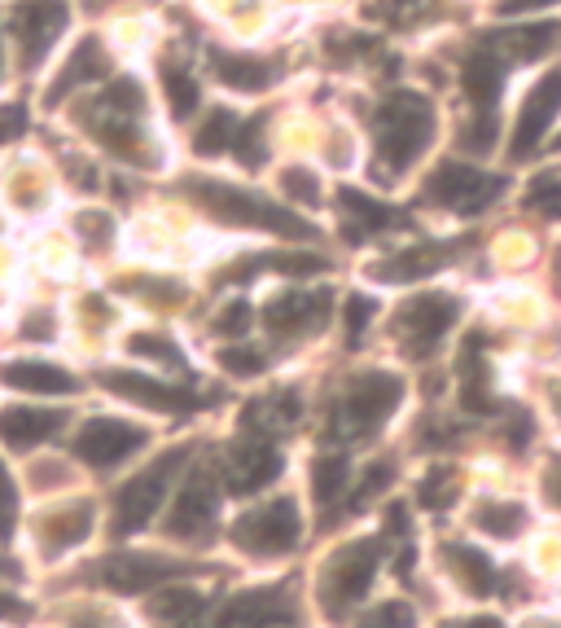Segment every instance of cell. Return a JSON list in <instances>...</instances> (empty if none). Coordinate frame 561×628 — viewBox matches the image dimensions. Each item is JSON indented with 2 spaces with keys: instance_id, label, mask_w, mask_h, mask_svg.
Segmentation results:
<instances>
[{
  "instance_id": "1",
  "label": "cell",
  "mask_w": 561,
  "mask_h": 628,
  "mask_svg": "<svg viewBox=\"0 0 561 628\" xmlns=\"http://www.w3.org/2000/svg\"><path fill=\"white\" fill-rule=\"evenodd\" d=\"M438 141V111L417 88H395L373 111V180H404L412 176Z\"/></svg>"
},
{
  "instance_id": "2",
  "label": "cell",
  "mask_w": 561,
  "mask_h": 628,
  "mask_svg": "<svg viewBox=\"0 0 561 628\" xmlns=\"http://www.w3.org/2000/svg\"><path fill=\"white\" fill-rule=\"evenodd\" d=\"M189 198L202 206V212L229 229H246V234H272L281 242H311L320 229L307 225L294 206L264 198L251 185L238 180H219V176H202L189 185Z\"/></svg>"
},
{
  "instance_id": "3",
  "label": "cell",
  "mask_w": 561,
  "mask_h": 628,
  "mask_svg": "<svg viewBox=\"0 0 561 628\" xmlns=\"http://www.w3.org/2000/svg\"><path fill=\"white\" fill-rule=\"evenodd\" d=\"M561 124V66L544 62L518 92L513 115H509V133H505V154L509 163H526L539 150H548V137Z\"/></svg>"
},
{
  "instance_id": "4",
  "label": "cell",
  "mask_w": 561,
  "mask_h": 628,
  "mask_svg": "<svg viewBox=\"0 0 561 628\" xmlns=\"http://www.w3.org/2000/svg\"><path fill=\"white\" fill-rule=\"evenodd\" d=\"M505 193V176L479 167L474 159H447L434 163L421 180V198L438 212H452V216H483L492 202H500Z\"/></svg>"
},
{
  "instance_id": "5",
  "label": "cell",
  "mask_w": 561,
  "mask_h": 628,
  "mask_svg": "<svg viewBox=\"0 0 561 628\" xmlns=\"http://www.w3.org/2000/svg\"><path fill=\"white\" fill-rule=\"evenodd\" d=\"M404 400V378L391 369H365L343 387V400L333 409V431L347 440L373 436Z\"/></svg>"
},
{
  "instance_id": "6",
  "label": "cell",
  "mask_w": 561,
  "mask_h": 628,
  "mask_svg": "<svg viewBox=\"0 0 561 628\" xmlns=\"http://www.w3.org/2000/svg\"><path fill=\"white\" fill-rule=\"evenodd\" d=\"M184 457H189V449H171V453H163L158 462H150L141 475H132L119 488V497H115V532L119 537L141 532L145 523L158 514V505L167 501L176 475L184 470Z\"/></svg>"
},
{
  "instance_id": "7",
  "label": "cell",
  "mask_w": 561,
  "mask_h": 628,
  "mask_svg": "<svg viewBox=\"0 0 561 628\" xmlns=\"http://www.w3.org/2000/svg\"><path fill=\"white\" fill-rule=\"evenodd\" d=\"M298 537H303V514H298L294 497H268L233 523V545L246 554H259V558L290 554L298 545Z\"/></svg>"
},
{
  "instance_id": "8",
  "label": "cell",
  "mask_w": 561,
  "mask_h": 628,
  "mask_svg": "<svg viewBox=\"0 0 561 628\" xmlns=\"http://www.w3.org/2000/svg\"><path fill=\"white\" fill-rule=\"evenodd\" d=\"M66 23H71L66 0H18L10 10V36L18 45V62L36 71L53 53V45L66 36Z\"/></svg>"
},
{
  "instance_id": "9",
  "label": "cell",
  "mask_w": 561,
  "mask_h": 628,
  "mask_svg": "<svg viewBox=\"0 0 561 628\" xmlns=\"http://www.w3.org/2000/svg\"><path fill=\"white\" fill-rule=\"evenodd\" d=\"M145 444H150L145 427L124 423V417H92V423H84L79 436H75V457L97 466V470H110V466H119L124 457L141 453Z\"/></svg>"
},
{
  "instance_id": "10",
  "label": "cell",
  "mask_w": 561,
  "mask_h": 628,
  "mask_svg": "<svg viewBox=\"0 0 561 628\" xmlns=\"http://www.w3.org/2000/svg\"><path fill=\"white\" fill-rule=\"evenodd\" d=\"M373 576H378V545H373V541H352V545H343L339 554L329 558V567H324V606L339 615L343 606L360 602V598L369 593Z\"/></svg>"
},
{
  "instance_id": "11",
  "label": "cell",
  "mask_w": 561,
  "mask_h": 628,
  "mask_svg": "<svg viewBox=\"0 0 561 628\" xmlns=\"http://www.w3.org/2000/svg\"><path fill=\"white\" fill-rule=\"evenodd\" d=\"M206 66H211L215 84H224L233 97H264L281 79L277 62H268L255 49H224V45H215L206 53Z\"/></svg>"
},
{
  "instance_id": "12",
  "label": "cell",
  "mask_w": 561,
  "mask_h": 628,
  "mask_svg": "<svg viewBox=\"0 0 561 628\" xmlns=\"http://www.w3.org/2000/svg\"><path fill=\"white\" fill-rule=\"evenodd\" d=\"M329 307H333V294L324 286L320 290H281L268 303V330L281 335V339L320 335L324 322H329Z\"/></svg>"
},
{
  "instance_id": "13",
  "label": "cell",
  "mask_w": 561,
  "mask_h": 628,
  "mask_svg": "<svg viewBox=\"0 0 561 628\" xmlns=\"http://www.w3.org/2000/svg\"><path fill=\"white\" fill-rule=\"evenodd\" d=\"M215 514H219V483L211 470H193L184 479V488L176 492V505L167 514V532L180 541H193L211 528Z\"/></svg>"
},
{
  "instance_id": "14",
  "label": "cell",
  "mask_w": 561,
  "mask_h": 628,
  "mask_svg": "<svg viewBox=\"0 0 561 628\" xmlns=\"http://www.w3.org/2000/svg\"><path fill=\"white\" fill-rule=\"evenodd\" d=\"M457 317H461V303H457L452 294L421 290V294H412V299L399 307V330H404L417 348H430V343H438L443 335H452Z\"/></svg>"
},
{
  "instance_id": "15",
  "label": "cell",
  "mask_w": 561,
  "mask_h": 628,
  "mask_svg": "<svg viewBox=\"0 0 561 628\" xmlns=\"http://www.w3.org/2000/svg\"><path fill=\"white\" fill-rule=\"evenodd\" d=\"M101 382L115 395H124L132 404H145V409H158V413H180V409L197 404V395L189 387H171L163 378H145V374H132V369H105Z\"/></svg>"
},
{
  "instance_id": "16",
  "label": "cell",
  "mask_w": 561,
  "mask_h": 628,
  "mask_svg": "<svg viewBox=\"0 0 561 628\" xmlns=\"http://www.w3.org/2000/svg\"><path fill=\"white\" fill-rule=\"evenodd\" d=\"M281 470H285V457H281L264 436H251V440H242V444L233 449V457H229V475H224V483H229L233 492H242V497H251V492L268 488Z\"/></svg>"
},
{
  "instance_id": "17",
  "label": "cell",
  "mask_w": 561,
  "mask_h": 628,
  "mask_svg": "<svg viewBox=\"0 0 561 628\" xmlns=\"http://www.w3.org/2000/svg\"><path fill=\"white\" fill-rule=\"evenodd\" d=\"M101 576H105L110 589H119V593H145V589H158V585L176 580L180 563L154 558V554H124V558H110Z\"/></svg>"
},
{
  "instance_id": "18",
  "label": "cell",
  "mask_w": 561,
  "mask_h": 628,
  "mask_svg": "<svg viewBox=\"0 0 561 628\" xmlns=\"http://www.w3.org/2000/svg\"><path fill=\"white\" fill-rule=\"evenodd\" d=\"M290 624V602L277 589H259V593H242L219 611L215 628H281Z\"/></svg>"
},
{
  "instance_id": "19",
  "label": "cell",
  "mask_w": 561,
  "mask_h": 628,
  "mask_svg": "<svg viewBox=\"0 0 561 628\" xmlns=\"http://www.w3.org/2000/svg\"><path fill=\"white\" fill-rule=\"evenodd\" d=\"M110 75V53H105V45L97 40V36H88V40H79L75 49H71V58L62 62V71H58V79L49 84V106L53 101H62L66 92H75V88H84V84H97V79H105Z\"/></svg>"
},
{
  "instance_id": "20",
  "label": "cell",
  "mask_w": 561,
  "mask_h": 628,
  "mask_svg": "<svg viewBox=\"0 0 561 628\" xmlns=\"http://www.w3.org/2000/svg\"><path fill=\"white\" fill-rule=\"evenodd\" d=\"M0 382L14 391H31V395H75L79 391V378L49 361H5L0 365Z\"/></svg>"
},
{
  "instance_id": "21",
  "label": "cell",
  "mask_w": 561,
  "mask_h": 628,
  "mask_svg": "<svg viewBox=\"0 0 561 628\" xmlns=\"http://www.w3.org/2000/svg\"><path fill=\"white\" fill-rule=\"evenodd\" d=\"M58 427H62V417L49 413V409H27V404H18V409L0 413V440H5L10 449H31V444L58 436Z\"/></svg>"
},
{
  "instance_id": "22",
  "label": "cell",
  "mask_w": 561,
  "mask_h": 628,
  "mask_svg": "<svg viewBox=\"0 0 561 628\" xmlns=\"http://www.w3.org/2000/svg\"><path fill=\"white\" fill-rule=\"evenodd\" d=\"M443 264H447V251H443L438 242H425V247L417 242V247H404V251H395L391 260H382L378 277H382V281H395V286H408V281L434 277Z\"/></svg>"
},
{
  "instance_id": "23",
  "label": "cell",
  "mask_w": 561,
  "mask_h": 628,
  "mask_svg": "<svg viewBox=\"0 0 561 628\" xmlns=\"http://www.w3.org/2000/svg\"><path fill=\"white\" fill-rule=\"evenodd\" d=\"M88 532H92V501H71L44 518V550L66 554L79 541H88Z\"/></svg>"
},
{
  "instance_id": "24",
  "label": "cell",
  "mask_w": 561,
  "mask_h": 628,
  "mask_svg": "<svg viewBox=\"0 0 561 628\" xmlns=\"http://www.w3.org/2000/svg\"><path fill=\"white\" fill-rule=\"evenodd\" d=\"M277 189H281L285 206H294V212H316V206L324 202V180H320V167H311V163L277 167Z\"/></svg>"
},
{
  "instance_id": "25",
  "label": "cell",
  "mask_w": 561,
  "mask_h": 628,
  "mask_svg": "<svg viewBox=\"0 0 561 628\" xmlns=\"http://www.w3.org/2000/svg\"><path fill=\"white\" fill-rule=\"evenodd\" d=\"M158 84H163V97H167V111H171V120H193L197 111H202V88H197V79H193V71L189 66H180V62H167L163 71H158Z\"/></svg>"
},
{
  "instance_id": "26",
  "label": "cell",
  "mask_w": 561,
  "mask_h": 628,
  "mask_svg": "<svg viewBox=\"0 0 561 628\" xmlns=\"http://www.w3.org/2000/svg\"><path fill=\"white\" fill-rule=\"evenodd\" d=\"M238 124L242 115L233 106H211V115L202 120L197 137H193V154L202 159H219V154H229L233 150V137H238Z\"/></svg>"
},
{
  "instance_id": "27",
  "label": "cell",
  "mask_w": 561,
  "mask_h": 628,
  "mask_svg": "<svg viewBox=\"0 0 561 628\" xmlns=\"http://www.w3.org/2000/svg\"><path fill=\"white\" fill-rule=\"evenodd\" d=\"M352 483V457L347 453H320L311 457V497L320 505H333Z\"/></svg>"
},
{
  "instance_id": "28",
  "label": "cell",
  "mask_w": 561,
  "mask_h": 628,
  "mask_svg": "<svg viewBox=\"0 0 561 628\" xmlns=\"http://www.w3.org/2000/svg\"><path fill=\"white\" fill-rule=\"evenodd\" d=\"M246 172H259L268 159H272V137H268V115H242L238 124V137H233V150H229Z\"/></svg>"
},
{
  "instance_id": "29",
  "label": "cell",
  "mask_w": 561,
  "mask_h": 628,
  "mask_svg": "<svg viewBox=\"0 0 561 628\" xmlns=\"http://www.w3.org/2000/svg\"><path fill=\"white\" fill-rule=\"evenodd\" d=\"M447 558H452V576H457L474 598L492 593V585H496V567H492V558H487L483 550H474V545H457V550H447Z\"/></svg>"
},
{
  "instance_id": "30",
  "label": "cell",
  "mask_w": 561,
  "mask_h": 628,
  "mask_svg": "<svg viewBox=\"0 0 561 628\" xmlns=\"http://www.w3.org/2000/svg\"><path fill=\"white\" fill-rule=\"evenodd\" d=\"M526 528V505L522 501H483L479 510V532L496 537V541H513Z\"/></svg>"
},
{
  "instance_id": "31",
  "label": "cell",
  "mask_w": 561,
  "mask_h": 628,
  "mask_svg": "<svg viewBox=\"0 0 561 628\" xmlns=\"http://www.w3.org/2000/svg\"><path fill=\"white\" fill-rule=\"evenodd\" d=\"M522 206L539 216H561V172H535L522 189Z\"/></svg>"
},
{
  "instance_id": "32",
  "label": "cell",
  "mask_w": 561,
  "mask_h": 628,
  "mask_svg": "<svg viewBox=\"0 0 561 628\" xmlns=\"http://www.w3.org/2000/svg\"><path fill=\"white\" fill-rule=\"evenodd\" d=\"M417 501L425 510H447L457 501V470L452 466H430L425 479L417 483Z\"/></svg>"
},
{
  "instance_id": "33",
  "label": "cell",
  "mask_w": 561,
  "mask_h": 628,
  "mask_svg": "<svg viewBox=\"0 0 561 628\" xmlns=\"http://www.w3.org/2000/svg\"><path fill=\"white\" fill-rule=\"evenodd\" d=\"M154 615L171 619V624H189V619L202 615V593L197 589H163L154 598Z\"/></svg>"
},
{
  "instance_id": "34",
  "label": "cell",
  "mask_w": 561,
  "mask_h": 628,
  "mask_svg": "<svg viewBox=\"0 0 561 628\" xmlns=\"http://www.w3.org/2000/svg\"><path fill=\"white\" fill-rule=\"evenodd\" d=\"M215 361H219V369H229L233 378H259L268 369V356L259 348H224V352H215Z\"/></svg>"
},
{
  "instance_id": "35",
  "label": "cell",
  "mask_w": 561,
  "mask_h": 628,
  "mask_svg": "<svg viewBox=\"0 0 561 628\" xmlns=\"http://www.w3.org/2000/svg\"><path fill=\"white\" fill-rule=\"evenodd\" d=\"M128 348H132L137 356H145V361H163V365H171V369H184L180 348H176L171 339H163V335H132Z\"/></svg>"
},
{
  "instance_id": "36",
  "label": "cell",
  "mask_w": 561,
  "mask_h": 628,
  "mask_svg": "<svg viewBox=\"0 0 561 628\" xmlns=\"http://www.w3.org/2000/svg\"><path fill=\"white\" fill-rule=\"evenodd\" d=\"M251 317H255L251 303H246V299H233V303H224V307H219V317L211 322V330H215L219 339H238V335L251 330Z\"/></svg>"
},
{
  "instance_id": "37",
  "label": "cell",
  "mask_w": 561,
  "mask_h": 628,
  "mask_svg": "<svg viewBox=\"0 0 561 628\" xmlns=\"http://www.w3.org/2000/svg\"><path fill=\"white\" fill-rule=\"evenodd\" d=\"M360 628H412V606L391 598V602H378L373 611L360 615Z\"/></svg>"
},
{
  "instance_id": "38",
  "label": "cell",
  "mask_w": 561,
  "mask_h": 628,
  "mask_svg": "<svg viewBox=\"0 0 561 628\" xmlns=\"http://www.w3.org/2000/svg\"><path fill=\"white\" fill-rule=\"evenodd\" d=\"M347 317H343V326H347V335L352 339H360L369 326H373V317H378V303L369 299V294H360V290H352V299H347Z\"/></svg>"
},
{
  "instance_id": "39",
  "label": "cell",
  "mask_w": 561,
  "mask_h": 628,
  "mask_svg": "<svg viewBox=\"0 0 561 628\" xmlns=\"http://www.w3.org/2000/svg\"><path fill=\"white\" fill-rule=\"evenodd\" d=\"M14 518H18V488H14L10 470L0 466V541L14 537Z\"/></svg>"
},
{
  "instance_id": "40",
  "label": "cell",
  "mask_w": 561,
  "mask_h": 628,
  "mask_svg": "<svg viewBox=\"0 0 561 628\" xmlns=\"http://www.w3.org/2000/svg\"><path fill=\"white\" fill-rule=\"evenodd\" d=\"M552 5H561V0H496V14L500 18H539Z\"/></svg>"
},
{
  "instance_id": "41",
  "label": "cell",
  "mask_w": 561,
  "mask_h": 628,
  "mask_svg": "<svg viewBox=\"0 0 561 628\" xmlns=\"http://www.w3.org/2000/svg\"><path fill=\"white\" fill-rule=\"evenodd\" d=\"M79 234L92 242H110L115 225H110V216H101V212H88V216H79Z\"/></svg>"
},
{
  "instance_id": "42",
  "label": "cell",
  "mask_w": 561,
  "mask_h": 628,
  "mask_svg": "<svg viewBox=\"0 0 561 628\" xmlns=\"http://www.w3.org/2000/svg\"><path fill=\"white\" fill-rule=\"evenodd\" d=\"M23 124H27L23 106H0V141H10L14 133H23Z\"/></svg>"
},
{
  "instance_id": "43",
  "label": "cell",
  "mask_w": 561,
  "mask_h": 628,
  "mask_svg": "<svg viewBox=\"0 0 561 628\" xmlns=\"http://www.w3.org/2000/svg\"><path fill=\"white\" fill-rule=\"evenodd\" d=\"M466 628H505L496 615H479V619H466Z\"/></svg>"
},
{
  "instance_id": "44",
  "label": "cell",
  "mask_w": 561,
  "mask_h": 628,
  "mask_svg": "<svg viewBox=\"0 0 561 628\" xmlns=\"http://www.w3.org/2000/svg\"><path fill=\"white\" fill-rule=\"evenodd\" d=\"M548 488H552V492H548V497H552V501H557V505H561V475H552V479H548Z\"/></svg>"
},
{
  "instance_id": "45",
  "label": "cell",
  "mask_w": 561,
  "mask_h": 628,
  "mask_svg": "<svg viewBox=\"0 0 561 628\" xmlns=\"http://www.w3.org/2000/svg\"><path fill=\"white\" fill-rule=\"evenodd\" d=\"M27 606H18V602H0V615H23Z\"/></svg>"
},
{
  "instance_id": "46",
  "label": "cell",
  "mask_w": 561,
  "mask_h": 628,
  "mask_svg": "<svg viewBox=\"0 0 561 628\" xmlns=\"http://www.w3.org/2000/svg\"><path fill=\"white\" fill-rule=\"evenodd\" d=\"M552 409H557V417H561V382H552Z\"/></svg>"
},
{
  "instance_id": "47",
  "label": "cell",
  "mask_w": 561,
  "mask_h": 628,
  "mask_svg": "<svg viewBox=\"0 0 561 628\" xmlns=\"http://www.w3.org/2000/svg\"><path fill=\"white\" fill-rule=\"evenodd\" d=\"M548 150H552V154H561V128H557V133L548 137Z\"/></svg>"
},
{
  "instance_id": "48",
  "label": "cell",
  "mask_w": 561,
  "mask_h": 628,
  "mask_svg": "<svg viewBox=\"0 0 561 628\" xmlns=\"http://www.w3.org/2000/svg\"><path fill=\"white\" fill-rule=\"evenodd\" d=\"M0 75H5V40H0Z\"/></svg>"
}]
</instances>
